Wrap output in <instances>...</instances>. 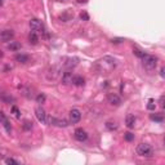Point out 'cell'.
Here are the masks:
<instances>
[{
	"label": "cell",
	"mask_w": 165,
	"mask_h": 165,
	"mask_svg": "<svg viewBox=\"0 0 165 165\" xmlns=\"http://www.w3.org/2000/svg\"><path fill=\"white\" fill-rule=\"evenodd\" d=\"M74 135H75V139L79 142H84V141H87V138H88L87 131H85L82 128H77L76 130H75Z\"/></svg>",
	"instance_id": "obj_6"
},
{
	"label": "cell",
	"mask_w": 165,
	"mask_h": 165,
	"mask_svg": "<svg viewBox=\"0 0 165 165\" xmlns=\"http://www.w3.org/2000/svg\"><path fill=\"white\" fill-rule=\"evenodd\" d=\"M97 67L99 68L101 72H108L112 68L116 67V61L112 58V57H103L101 61L97 62Z\"/></svg>",
	"instance_id": "obj_1"
},
{
	"label": "cell",
	"mask_w": 165,
	"mask_h": 165,
	"mask_svg": "<svg viewBox=\"0 0 165 165\" xmlns=\"http://www.w3.org/2000/svg\"><path fill=\"white\" fill-rule=\"evenodd\" d=\"M35 115H36V117H38L39 121H41V123H46V113H45V111H44L43 107H36L35 108Z\"/></svg>",
	"instance_id": "obj_7"
},
{
	"label": "cell",
	"mask_w": 165,
	"mask_h": 165,
	"mask_svg": "<svg viewBox=\"0 0 165 165\" xmlns=\"http://www.w3.org/2000/svg\"><path fill=\"white\" fill-rule=\"evenodd\" d=\"M159 103H160V106H161V107H162V108H165V95H162V97H161V98H160Z\"/></svg>",
	"instance_id": "obj_30"
},
{
	"label": "cell",
	"mask_w": 165,
	"mask_h": 165,
	"mask_svg": "<svg viewBox=\"0 0 165 165\" xmlns=\"http://www.w3.org/2000/svg\"><path fill=\"white\" fill-rule=\"evenodd\" d=\"M72 84L76 85V87H84L85 80H84V77L80 76V75H75L74 80H72Z\"/></svg>",
	"instance_id": "obj_13"
},
{
	"label": "cell",
	"mask_w": 165,
	"mask_h": 165,
	"mask_svg": "<svg viewBox=\"0 0 165 165\" xmlns=\"http://www.w3.org/2000/svg\"><path fill=\"white\" fill-rule=\"evenodd\" d=\"M77 62H79V58H76V57H72V58H67V62H64V67H67V68H71V67H75L77 64Z\"/></svg>",
	"instance_id": "obj_14"
},
{
	"label": "cell",
	"mask_w": 165,
	"mask_h": 165,
	"mask_svg": "<svg viewBox=\"0 0 165 165\" xmlns=\"http://www.w3.org/2000/svg\"><path fill=\"white\" fill-rule=\"evenodd\" d=\"M150 117H151L152 121H157V123H162V121H164V116L159 115V113H152Z\"/></svg>",
	"instance_id": "obj_18"
},
{
	"label": "cell",
	"mask_w": 165,
	"mask_h": 165,
	"mask_svg": "<svg viewBox=\"0 0 165 165\" xmlns=\"http://www.w3.org/2000/svg\"><path fill=\"white\" fill-rule=\"evenodd\" d=\"M12 112L14 113L15 117H21V112H19V110H18L17 106H13V107H12Z\"/></svg>",
	"instance_id": "obj_27"
},
{
	"label": "cell",
	"mask_w": 165,
	"mask_h": 165,
	"mask_svg": "<svg viewBox=\"0 0 165 165\" xmlns=\"http://www.w3.org/2000/svg\"><path fill=\"white\" fill-rule=\"evenodd\" d=\"M137 154L143 157H152L154 156V150L147 143H139L137 146Z\"/></svg>",
	"instance_id": "obj_3"
},
{
	"label": "cell",
	"mask_w": 165,
	"mask_h": 165,
	"mask_svg": "<svg viewBox=\"0 0 165 165\" xmlns=\"http://www.w3.org/2000/svg\"><path fill=\"white\" fill-rule=\"evenodd\" d=\"M124 139H125L126 142H131L134 139V134L130 133V131H128V133L124 134Z\"/></svg>",
	"instance_id": "obj_24"
},
{
	"label": "cell",
	"mask_w": 165,
	"mask_h": 165,
	"mask_svg": "<svg viewBox=\"0 0 165 165\" xmlns=\"http://www.w3.org/2000/svg\"><path fill=\"white\" fill-rule=\"evenodd\" d=\"M134 124H135V117H134V115H131V113L126 115V117H125V125L128 126L129 129H131V128H134Z\"/></svg>",
	"instance_id": "obj_11"
},
{
	"label": "cell",
	"mask_w": 165,
	"mask_h": 165,
	"mask_svg": "<svg viewBox=\"0 0 165 165\" xmlns=\"http://www.w3.org/2000/svg\"><path fill=\"white\" fill-rule=\"evenodd\" d=\"M79 3H87V0H77Z\"/></svg>",
	"instance_id": "obj_33"
},
{
	"label": "cell",
	"mask_w": 165,
	"mask_h": 165,
	"mask_svg": "<svg viewBox=\"0 0 165 165\" xmlns=\"http://www.w3.org/2000/svg\"><path fill=\"white\" fill-rule=\"evenodd\" d=\"M133 53H134V56H137V57H138V58H141V59L143 58V56H144V54H146L143 50H142V49L137 48V46H134V48H133Z\"/></svg>",
	"instance_id": "obj_19"
},
{
	"label": "cell",
	"mask_w": 165,
	"mask_h": 165,
	"mask_svg": "<svg viewBox=\"0 0 165 165\" xmlns=\"http://www.w3.org/2000/svg\"><path fill=\"white\" fill-rule=\"evenodd\" d=\"M45 101H46V95L44 94V93H40V94L36 97V102L38 103H45Z\"/></svg>",
	"instance_id": "obj_22"
},
{
	"label": "cell",
	"mask_w": 165,
	"mask_h": 165,
	"mask_svg": "<svg viewBox=\"0 0 165 165\" xmlns=\"http://www.w3.org/2000/svg\"><path fill=\"white\" fill-rule=\"evenodd\" d=\"M30 27H31V31L36 32L38 35H41L44 38H46V31H45V27H44V23L41 22L40 19L38 18H32L30 21Z\"/></svg>",
	"instance_id": "obj_2"
},
{
	"label": "cell",
	"mask_w": 165,
	"mask_h": 165,
	"mask_svg": "<svg viewBox=\"0 0 165 165\" xmlns=\"http://www.w3.org/2000/svg\"><path fill=\"white\" fill-rule=\"evenodd\" d=\"M8 49L12 52H17L21 48H22V45H21V43H18V41H10V43H8Z\"/></svg>",
	"instance_id": "obj_15"
},
{
	"label": "cell",
	"mask_w": 165,
	"mask_h": 165,
	"mask_svg": "<svg viewBox=\"0 0 165 165\" xmlns=\"http://www.w3.org/2000/svg\"><path fill=\"white\" fill-rule=\"evenodd\" d=\"M142 62H143V66L146 70H148V71H151V70H154L155 67H156L157 64V58L154 56H151V54H144L143 58H142Z\"/></svg>",
	"instance_id": "obj_4"
},
{
	"label": "cell",
	"mask_w": 165,
	"mask_h": 165,
	"mask_svg": "<svg viewBox=\"0 0 165 165\" xmlns=\"http://www.w3.org/2000/svg\"><path fill=\"white\" fill-rule=\"evenodd\" d=\"M108 102L112 106H119L121 103V98L115 93H111V94H108Z\"/></svg>",
	"instance_id": "obj_9"
},
{
	"label": "cell",
	"mask_w": 165,
	"mask_h": 165,
	"mask_svg": "<svg viewBox=\"0 0 165 165\" xmlns=\"http://www.w3.org/2000/svg\"><path fill=\"white\" fill-rule=\"evenodd\" d=\"M59 1H63V0H59Z\"/></svg>",
	"instance_id": "obj_35"
},
{
	"label": "cell",
	"mask_w": 165,
	"mask_h": 165,
	"mask_svg": "<svg viewBox=\"0 0 165 165\" xmlns=\"http://www.w3.org/2000/svg\"><path fill=\"white\" fill-rule=\"evenodd\" d=\"M1 99H3V102H5V103H10V102H14V99H13V97H8L7 94H3L1 95Z\"/></svg>",
	"instance_id": "obj_25"
},
{
	"label": "cell",
	"mask_w": 165,
	"mask_h": 165,
	"mask_svg": "<svg viewBox=\"0 0 165 165\" xmlns=\"http://www.w3.org/2000/svg\"><path fill=\"white\" fill-rule=\"evenodd\" d=\"M28 41H30V44H32V45H36V44L39 43V35L36 32H34V31H31L30 35H28Z\"/></svg>",
	"instance_id": "obj_17"
},
{
	"label": "cell",
	"mask_w": 165,
	"mask_h": 165,
	"mask_svg": "<svg viewBox=\"0 0 165 165\" xmlns=\"http://www.w3.org/2000/svg\"><path fill=\"white\" fill-rule=\"evenodd\" d=\"M147 110H150V111H154L155 110V103H154V101H150L148 102V105H147Z\"/></svg>",
	"instance_id": "obj_29"
},
{
	"label": "cell",
	"mask_w": 165,
	"mask_h": 165,
	"mask_svg": "<svg viewBox=\"0 0 165 165\" xmlns=\"http://www.w3.org/2000/svg\"><path fill=\"white\" fill-rule=\"evenodd\" d=\"M74 76L75 75H72V72L70 71H66V72H63V75H62V82L63 84H70V82H72V80H74Z\"/></svg>",
	"instance_id": "obj_10"
},
{
	"label": "cell",
	"mask_w": 165,
	"mask_h": 165,
	"mask_svg": "<svg viewBox=\"0 0 165 165\" xmlns=\"http://www.w3.org/2000/svg\"><path fill=\"white\" fill-rule=\"evenodd\" d=\"M164 144H165V138H164Z\"/></svg>",
	"instance_id": "obj_34"
},
{
	"label": "cell",
	"mask_w": 165,
	"mask_h": 165,
	"mask_svg": "<svg viewBox=\"0 0 165 165\" xmlns=\"http://www.w3.org/2000/svg\"><path fill=\"white\" fill-rule=\"evenodd\" d=\"M80 119H81V112H80V110L72 108V110L70 111V123L76 124L80 121Z\"/></svg>",
	"instance_id": "obj_5"
},
{
	"label": "cell",
	"mask_w": 165,
	"mask_h": 165,
	"mask_svg": "<svg viewBox=\"0 0 165 165\" xmlns=\"http://www.w3.org/2000/svg\"><path fill=\"white\" fill-rule=\"evenodd\" d=\"M13 36H14L13 30H3L1 34H0V39H1V41H10L13 39Z\"/></svg>",
	"instance_id": "obj_8"
},
{
	"label": "cell",
	"mask_w": 165,
	"mask_h": 165,
	"mask_svg": "<svg viewBox=\"0 0 165 165\" xmlns=\"http://www.w3.org/2000/svg\"><path fill=\"white\" fill-rule=\"evenodd\" d=\"M121 41H124V39L117 38V39H112V40H111V43H113V44H119V43H121Z\"/></svg>",
	"instance_id": "obj_31"
},
{
	"label": "cell",
	"mask_w": 165,
	"mask_h": 165,
	"mask_svg": "<svg viewBox=\"0 0 165 165\" xmlns=\"http://www.w3.org/2000/svg\"><path fill=\"white\" fill-rule=\"evenodd\" d=\"M106 128H107L108 130L113 131L117 129V124H116L115 121H107V123H106Z\"/></svg>",
	"instance_id": "obj_20"
},
{
	"label": "cell",
	"mask_w": 165,
	"mask_h": 165,
	"mask_svg": "<svg viewBox=\"0 0 165 165\" xmlns=\"http://www.w3.org/2000/svg\"><path fill=\"white\" fill-rule=\"evenodd\" d=\"M4 162H5L7 165H10V164H13V165H18V161H17V160L12 159V157H8V159H5V160H4Z\"/></svg>",
	"instance_id": "obj_26"
},
{
	"label": "cell",
	"mask_w": 165,
	"mask_h": 165,
	"mask_svg": "<svg viewBox=\"0 0 165 165\" xmlns=\"http://www.w3.org/2000/svg\"><path fill=\"white\" fill-rule=\"evenodd\" d=\"M71 17H74V14H71L70 12H66L64 14H62L61 17H59V19H61V21H64V22H66V21L71 19Z\"/></svg>",
	"instance_id": "obj_21"
},
{
	"label": "cell",
	"mask_w": 165,
	"mask_h": 165,
	"mask_svg": "<svg viewBox=\"0 0 165 165\" xmlns=\"http://www.w3.org/2000/svg\"><path fill=\"white\" fill-rule=\"evenodd\" d=\"M80 18H81L82 21H89V15H88L87 12H81V13H80Z\"/></svg>",
	"instance_id": "obj_28"
},
{
	"label": "cell",
	"mask_w": 165,
	"mask_h": 165,
	"mask_svg": "<svg viewBox=\"0 0 165 165\" xmlns=\"http://www.w3.org/2000/svg\"><path fill=\"white\" fill-rule=\"evenodd\" d=\"M1 121H3V126L5 128V130H7L8 133H10V131H12V126H10V123L7 120V117H5L4 112H1Z\"/></svg>",
	"instance_id": "obj_16"
},
{
	"label": "cell",
	"mask_w": 165,
	"mask_h": 165,
	"mask_svg": "<svg viewBox=\"0 0 165 165\" xmlns=\"http://www.w3.org/2000/svg\"><path fill=\"white\" fill-rule=\"evenodd\" d=\"M160 75H161L162 79H165V67H162V68L160 70Z\"/></svg>",
	"instance_id": "obj_32"
},
{
	"label": "cell",
	"mask_w": 165,
	"mask_h": 165,
	"mask_svg": "<svg viewBox=\"0 0 165 165\" xmlns=\"http://www.w3.org/2000/svg\"><path fill=\"white\" fill-rule=\"evenodd\" d=\"M22 126H23V130H31V129H32V121L26 120Z\"/></svg>",
	"instance_id": "obj_23"
},
{
	"label": "cell",
	"mask_w": 165,
	"mask_h": 165,
	"mask_svg": "<svg viewBox=\"0 0 165 165\" xmlns=\"http://www.w3.org/2000/svg\"><path fill=\"white\" fill-rule=\"evenodd\" d=\"M14 59H15V61H17V62H19V63H27V62H28V59H30V57H28L27 54L18 53V54H15Z\"/></svg>",
	"instance_id": "obj_12"
}]
</instances>
